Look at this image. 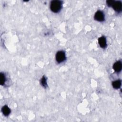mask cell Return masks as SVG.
<instances>
[{
	"mask_svg": "<svg viewBox=\"0 0 122 122\" xmlns=\"http://www.w3.org/2000/svg\"><path fill=\"white\" fill-rule=\"evenodd\" d=\"M121 84H122V82L120 80H117L114 81L112 82V85L113 87L116 89H118L120 88L121 86Z\"/></svg>",
	"mask_w": 122,
	"mask_h": 122,
	"instance_id": "cell-8",
	"label": "cell"
},
{
	"mask_svg": "<svg viewBox=\"0 0 122 122\" xmlns=\"http://www.w3.org/2000/svg\"><path fill=\"white\" fill-rule=\"evenodd\" d=\"M41 85L46 88L47 87V80H46V78L45 76H43L42 78L41 79Z\"/></svg>",
	"mask_w": 122,
	"mask_h": 122,
	"instance_id": "cell-10",
	"label": "cell"
},
{
	"mask_svg": "<svg viewBox=\"0 0 122 122\" xmlns=\"http://www.w3.org/2000/svg\"><path fill=\"white\" fill-rule=\"evenodd\" d=\"M0 84L1 85H3L5 84V82L6 81V76H5L4 73H3L2 72L0 73Z\"/></svg>",
	"mask_w": 122,
	"mask_h": 122,
	"instance_id": "cell-9",
	"label": "cell"
},
{
	"mask_svg": "<svg viewBox=\"0 0 122 122\" xmlns=\"http://www.w3.org/2000/svg\"><path fill=\"white\" fill-rule=\"evenodd\" d=\"M122 68V63L120 61L115 62L113 65V69L116 72H119L121 71Z\"/></svg>",
	"mask_w": 122,
	"mask_h": 122,
	"instance_id": "cell-5",
	"label": "cell"
},
{
	"mask_svg": "<svg viewBox=\"0 0 122 122\" xmlns=\"http://www.w3.org/2000/svg\"><path fill=\"white\" fill-rule=\"evenodd\" d=\"M114 0H109L106 1V4L108 7H112V4L113 3Z\"/></svg>",
	"mask_w": 122,
	"mask_h": 122,
	"instance_id": "cell-11",
	"label": "cell"
},
{
	"mask_svg": "<svg viewBox=\"0 0 122 122\" xmlns=\"http://www.w3.org/2000/svg\"><path fill=\"white\" fill-rule=\"evenodd\" d=\"M112 7L113 8L114 10L117 12H120L122 10V3L121 1H114Z\"/></svg>",
	"mask_w": 122,
	"mask_h": 122,
	"instance_id": "cell-4",
	"label": "cell"
},
{
	"mask_svg": "<svg viewBox=\"0 0 122 122\" xmlns=\"http://www.w3.org/2000/svg\"><path fill=\"white\" fill-rule=\"evenodd\" d=\"M56 61L60 63L63 62L66 60V55L65 52L62 51H60L56 53Z\"/></svg>",
	"mask_w": 122,
	"mask_h": 122,
	"instance_id": "cell-2",
	"label": "cell"
},
{
	"mask_svg": "<svg viewBox=\"0 0 122 122\" xmlns=\"http://www.w3.org/2000/svg\"><path fill=\"white\" fill-rule=\"evenodd\" d=\"M62 1L58 0H52L50 3V9L54 13L59 12L62 7Z\"/></svg>",
	"mask_w": 122,
	"mask_h": 122,
	"instance_id": "cell-1",
	"label": "cell"
},
{
	"mask_svg": "<svg viewBox=\"0 0 122 122\" xmlns=\"http://www.w3.org/2000/svg\"><path fill=\"white\" fill-rule=\"evenodd\" d=\"M98 43L100 47L103 49H105L107 47L106 40L104 36H102L98 39Z\"/></svg>",
	"mask_w": 122,
	"mask_h": 122,
	"instance_id": "cell-6",
	"label": "cell"
},
{
	"mask_svg": "<svg viewBox=\"0 0 122 122\" xmlns=\"http://www.w3.org/2000/svg\"><path fill=\"white\" fill-rule=\"evenodd\" d=\"M94 19L98 21L102 22L105 20V16L104 13L101 10H98L95 13L94 16Z\"/></svg>",
	"mask_w": 122,
	"mask_h": 122,
	"instance_id": "cell-3",
	"label": "cell"
},
{
	"mask_svg": "<svg viewBox=\"0 0 122 122\" xmlns=\"http://www.w3.org/2000/svg\"><path fill=\"white\" fill-rule=\"evenodd\" d=\"M1 112L5 116H8L10 114L11 110L7 105H4L1 108Z\"/></svg>",
	"mask_w": 122,
	"mask_h": 122,
	"instance_id": "cell-7",
	"label": "cell"
}]
</instances>
